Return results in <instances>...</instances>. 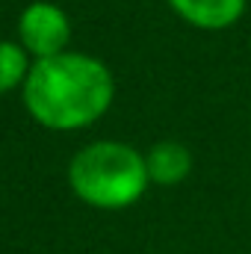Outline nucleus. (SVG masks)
Wrapping results in <instances>:
<instances>
[{"instance_id": "f257e3e1", "label": "nucleus", "mask_w": 251, "mask_h": 254, "mask_svg": "<svg viewBox=\"0 0 251 254\" xmlns=\"http://www.w3.org/2000/svg\"><path fill=\"white\" fill-rule=\"evenodd\" d=\"M24 104L39 125L77 130L98 122L113 104L110 68L86 54H57L36 60L24 83Z\"/></svg>"}, {"instance_id": "f03ea898", "label": "nucleus", "mask_w": 251, "mask_h": 254, "mask_svg": "<svg viewBox=\"0 0 251 254\" xmlns=\"http://www.w3.org/2000/svg\"><path fill=\"white\" fill-rule=\"evenodd\" d=\"M71 190L92 207L122 210L142 198L148 187V166L139 151L122 142H95L83 148L68 169Z\"/></svg>"}, {"instance_id": "7ed1b4c3", "label": "nucleus", "mask_w": 251, "mask_h": 254, "mask_svg": "<svg viewBox=\"0 0 251 254\" xmlns=\"http://www.w3.org/2000/svg\"><path fill=\"white\" fill-rule=\"evenodd\" d=\"M18 36L27 54H33L36 60H48V57L65 54V45L71 39V24L60 6L39 0L21 12Z\"/></svg>"}, {"instance_id": "20e7f679", "label": "nucleus", "mask_w": 251, "mask_h": 254, "mask_svg": "<svg viewBox=\"0 0 251 254\" xmlns=\"http://www.w3.org/2000/svg\"><path fill=\"white\" fill-rule=\"evenodd\" d=\"M172 9L201 30H225L240 21L246 0H169Z\"/></svg>"}, {"instance_id": "39448f33", "label": "nucleus", "mask_w": 251, "mask_h": 254, "mask_svg": "<svg viewBox=\"0 0 251 254\" xmlns=\"http://www.w3.org/2000/svg\"><path fill=\"white\" fill-rule=\"evenodd\" d=\"M145 166H148V178L154 184L175 187V184L187 181V175L192 172V154L181 142H160L148 151Z\"/></svg>"}, {"instance_id": "423d86ee", "label": "nucleus", "mask_w": 251, "mask_h": 254, "mask_svg": "<svg viewBox=\"0 0 251 254\" xmlns=\"http://www.w3.org/2000/svg\"><path fill=\"white\" fill-rule=\"evenodd\" d=\"M33 65L27 63V51L15 42H3L0 39V95L12 92L18 83H27Z\"/></svg>"}]
</instances>
